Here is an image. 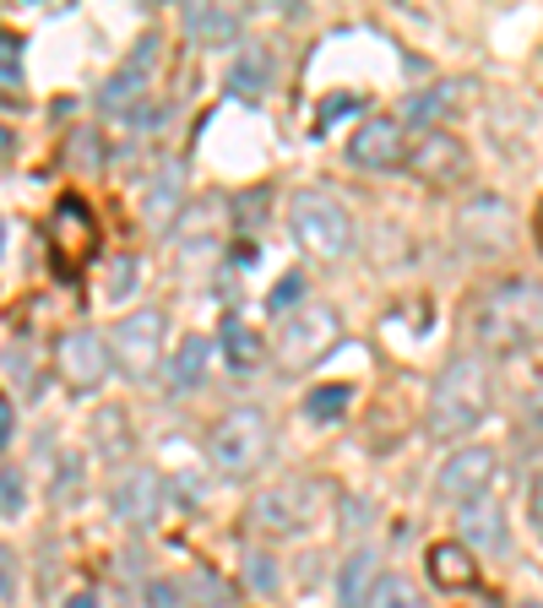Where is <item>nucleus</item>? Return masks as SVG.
Returning a JSON list of instances; mask_svg holds the SVG:
<instances>
[{"instance_id": "nucleus-23", "label": "nucleus", "mask_w": 543, "mask_h": 608, "mask_svg": "<svg viewBox=\"0 0 543 608\" xmlns=\"http://www.w3.org/2000/svg\"><path fill=\"white\" fill-rule=\"evenodd\" d=\"M462 527H467V543H478V549H506V516L495 511V505H467L462 511ZM462 543V549H467Z\"/></svg>"}, {"instance_id": "nucleus-6", "label": "nucleus", "mask_w": 543, "mask_h": 608, "mask_svg": "<svg viewBox=\"0 0 543 608\" xmlns=\"http://www.w3.org/2000/svg\"><path fill=\"white\" fill-rule=\"evenodd\" d=\"M44 239H49V256H55L60 278H77V272L88 267L93 245H99V223H93L88 201H82V196H60V201H55V212H49Z\"/></svg>"}, {"instance_id": "nucleus-8", "label": "nucleus", "mask_w": 543, "mask_h": 608, "mask_svg": "<svg viewBox=\"0 0 543 608\" xmlns=\"http://www.w3.org/2000/svg\"><path fill=\"white\" fill-rule=\"evenodd\" d=\"M158 342H163V309H131L126 320H115L104 348L120 353V370L131 381H147L158 370Z\"/></svg>"}, {"instance_id": "nucleus-24", "label": "nucleus", "mask_w": 543, "mask_h": 608, "mask_svg": "<svg viewBox=\"0 0 543 608\" xmlns=\"http://www.w3.org/2000/svg\"><path fill=\"white\" fill-rule=\"evenodd\" d=\"M348 402H354L348 386H315V391L304 397V419H310V424H337V419L348 413Z\"/></svg>"}, {"instance_id": "nucleus-28", "label": "nucleus", "mask_w": 543, "mask_h": 608, "mask_svg": "<svg viewBox=\"0 0 543 608\" xmlns=\"http://www.w3.org/2000/svg\"><path fill=\"white\" fill-rule=\"evenodd\" d=\"M359 109H365V98H359V93H332V98L321 104V115H315V137H326L343 115H359Z\"/></svg>"}, {"instance_id": "nucleus-26", "label": "nucleus", "mask_w": 543, "mask_h": 608, "mask_svg": "<svg viewBox=\"0 0 543 608\" xmlns=\"http://www.w3.org/2000/svg\"><path fill=\"white\" fill-rule=\"evenodd\" d=\"M376 608H424V598L407 576H381L376 582Z\"/></svg>"}, {"instance_id": "nucleus-38", "label": "nucleus", "mask_w": 543, "mask_h": 608, "mask_svg": "<svg viewBox=\"0 0 543 608\" xmlns=\"http://www.w3.org/2000/svg\"><path fill=\"white\" fill-rule=\"evenodd\" d=\"M5 435H11V402L0 397V446H5Z\"/></svg>"}, {"instance_id": "nucleus-35", "label": "nucleus", "mask_w": 543, "mask_h": 608, "mask_svg": "<svg viewBox=\"0 0 543 608\" xmlns=\"http://www.w3.org/2000/svg\"><path fill=\"white\" fill-rule=\"evenodd\" d=\"M147 608H185V587H174V582H152V587H147Z\"/></svg>"}, {"instance_id": "nucleus-40", "label": "nucleus", "mask_w": 543, "mask_h": 608, "mask_svg": "<svg viewBox=\"0 0 543 608\" xmlns=\"http://www.w3.org/2000/svg\"><path fill=\"white\" fill-rule=\"evenodd\" d=\"M0 157H11V131L0 126Z\"/></svg>"}, {"instance_id": "nucleus-27", "label": "nucleus", "mask_w": 543, "mask_h": 608, "mask_svg": "<svg viewBox=\"0 0 543 608\" xmlns=\"http://www.w3.org/2000/svg\"><path fill=\"white\" fill-rule=\"evenodd\" d=\"M66 163H71V168H88V174L104 168V142H99V131H77L71 148H66Z\"/></svg>"}, {"instance_id": "nucleus-34", "label": "nucleus", "mask_w": 543, "mask_h": 608, "mask_svg": "<svg viewBox=\"0 0 543 608\" xmlns=\"http://www.w3.org/2000/svg\"><path fill=\"white\" fill-rule=\"evenodd\" d=\"M190 593H196L207 608H234L229 587H223V582H212V576H196V582H190Z\"/></svg>"}, {"instance_id": "nucleus-31", "label": "nucleus", "mask_w": 543, "mask_h": 608, "mask_svg": "<svg viewBox=\"0 0 543 608\" xmlns=\"http://www.w3.org/2000/svg\"><path fill=\"white\" fill-rule=\"evenodd\" d=\"M299 300H304V278H299V272H288V278L267 294V309H272V315H288Z\"/></svg>"}, {"instance_id": "nucleus-32", "label": "nucleus", "mask_w": 543, "mask_h": 608, "mask_svg": "<svg viewBox=\"0 0 543 608\" xmlns=\"http://www.w3.org/2000/svg\"><path fill=\"white\" fill-rule=\"evenodd\" d=\"M27 505V489H22V472L0 467V516H16Z\"/></svg>"}, {"instance_id": "nucleus-16", "label": "nucleus", "mask_w": 543, "mask_h": 608, "mask_svg": "<svg viewBox=\"0 0 543 608\" xmlns=\"http://www.w3.org/2000/svg\"><path fill=\"white\" fill-rule=\"evenodd\" d=\"M180 196H185V163H163V168L152 174V185H147V201H141L147 229H169Z\"/></svg>"}, {"instance_id": "nucleus-9", "label": "nucleus", "mask_w": 543, "mask_h": 608, "mask_svg": "<svg viewBox=\"0 0 543 608\" xmlns=\"http://www.w3.org/2000/svg\"><path fill=\"white\" fill-rule=\"evenodd\" d=\"M109 364H115V359H109L104 337H99V331H88V326L66 331V337H60V348H55V370H60V381H66L71 391H93V386H104Z\"/></svg>"}, {"instance_id": "nucleus-5", "label": "nucleus", "mask_w": 543, "mask_h": 608, "mask_svg": "<svg viewBox=\"0 0 543 608\" xmlns=\"http://www.w3.org/2000/svg\"><path fill=\"white\" fill-rule=\"evenodd\" d=\"M343 337V320L332 304H299L282 315V337H277V353L288 370H304V364H321Z\"/></svg>"}, {"instance_id": "nucleus-13", "label": "nucleus", "mask_w": 543, "mask_h": 608, "mask_svg": "<svg viewBox=\"0 0 543 608\" xmlns=\"http://www.w3.org/2000/svg\"><path fill=\"white\" fill-rule=\"evenodd\" d=\"M462 239L478 245V250H500V245H511V239H517V218H511V207L495 201V196L467 201V207H462Z\"/></svg>"}, {"instance_id": "nucleus-7", "label": "nucleus", "mask_w": 543, "mask_h": 608, "mask_svg": "<svg viewBox=\"0 0 543 608\" xmlns=\"http://www.w3.org/2000/svg\"><path fill=\"white\" fill-rule=\"evenodd\" d=\"M152 66H158V33H147V38L131 49V60L99 87V115H109V120H131L136 109H141V98H147Z\"/></svg>"}, {"instance_id": "nucleus-3", "label": "nucleus", "mask_w": 543, "mask_h": 608, "mask_svg": "<svg viewBox=\"0 0 543 608\" xmlns=\"http://www.w3.org/2000/svg\"><path fill=\"white\" fill-rule=\"evenodd\" d=\"M288 223H293V245L315 261H343L354 250V218L326 190H299L288 207Z\"/></svg>"}, {"instance_id": "nucleus-33", "label": "nucleus", "mask_w": 543, "mask_h": 608, "mask_svg": "<svg viewBox=\"0 0 543 608\" xmlns=\"http://www.w3.org/2000/svg\"><path fill=\"white\" fill-rule=\"evenodd\" d=\"M136 267H141L136 256H126V261H115V272H109V300H126V294H131V289H136V278H141Z\"/></svg>"}, {"instance_id": "nucleus-22", "label": "nucleus", "mask_w": 543, "mask_h": 608, "mask_svg": "<svg viewBox=\"0 0 543 608\" xmlns=\"http://www.w3.org/2000/svg\"><path fill=\"white\" fill-rule=\"evenodd\" d=\"M370 582H376V554H370V549L348 554V565H343V576H337V604L370 608Z\"/></svg>"}, {"instance_id": "nucleus-10", "label": "nucleus", "mask_w": 543, "mask_h": 608, "mask_svg": "<svg viewBox=\"0 0 543 608\" xmlns=\"http://www.w3.org/2000/svg\"><path fill=\"white\" fill-rule=\"evenodd\" d=\"M315 500H321V483H277L251 505V522L272 538H288L315 516Z\"/></svg>"}, {"instance_id": "nucleus-36", "label": "nucleus", "mask_w": 543, "mask_h": 608, "mask_svg": "<svg viewBox=\"0 0 543 608\" xmlns=\"http://www.w3.org/2000/svg\"><path fill=\"white\" fill-rule=\"evenodd\" d=\"M256 212H267V190L240 196V229H256Z\"/></svg>"}, {"instance_id": "nucleus-12", "label": "nucleus", "mask_w": 543, "mask_h": 608, "mask_svg": "<svg viewBox=\"0 0 543 608\" xmlns=\"http://www.w3.org/2000/svg\"><path fill=\"white\" fill-rule=\"evenodd\" d=\"M403 157H407V131L397 115L365 120L359 137L348 142V163H359V168H397Z\"/></svg>"}, {"instance_id": "nucleus-30", "label": "nucleus", "mask_w": 543, "mask_h": 608, "mask_svg": "<svg viewBox=\"0 0 543 608\" xmlns=\"http://www.w3.org/2000/svg\"><path fill=\"white\" fill-rule=\"evenodd\" d=\"M451 98H457V87H435V93H424V98L407 104V120H440L451 109Z\"/></svg>"}, {"instance_id": "nucleus-17", "label": "nucleus", "mask_w": 543, "mask_h": 608, "mask_svg": "<svg viewBox=\"0 0 543 608\" xmlns=\"http://www.w3.org/2000/svg\"><path fill=\"white\" fill-rule=\"evenodd\" d=\"M424 565H429L435 587H446V593H462V587H473V576H478L473 549H462V543H429Z\"/></svg>"}, {"instance_id": "nucleus-19", "label": "nucleus", "mask_w": 543, "mask_h": 608, "mask_svg": "<svg viewBox=\"0 0 543 608\" xmlns=\"http://www.w3.org/2000/svg\"><path fill=\"white\" fill-rule=\"evenodd\" d=\"M218 353H223L234 370H251V364L262 359V337L245 326V315H234V309H229V315L218 320Z\"/></svg>"}, {"instance_id": "nucleus-18", "label": "nucleus", "mask_w": 543, "mask_h": 608, "mask_svg": "<svg viewBox=\"0 0 543 608\" xmlns=\"http://www.w3.org/2000/svg\"><path fill=\"white\" fill-rule=\"evenodd\" d=\"M272 77H277V66H272L267 49H245V55L234 60V71H229V93L245 98V104H256L272 87Z\"/></svg>"}, {"instance_id": "nucleus-2", "label": "nucleus", "mask_w": 543, "mask_h": 608, "mask_svg": "<svg viewBox=\"0 0 543 608\" xmlns=\"http://www.w3.org/2000/svg\"><path fill=\"white\" fill-rule=\"evenodd\" d=\"M478 342L506 359L539 342V283L533 278H511L478 304Z\"/></svg>"}, {"instance_id": "nucleus-25", "label": "nucleus", "mask_w": 543, "mask_h": 608, "mask_svg": "<svg viewBox=\"0 0 543 608\" xmlns=\"http://www.w3.org/2000/svg\"><path fill=\"white\" fill-rule=\"evenodd\" d=\"M0 98L22 104V38L0 33Z\"/></svg>"}, {"instance_id": "nucleus-41", "label": "nucleus", "mask_w": 543, "mask_h": 608, "mask_svg": "<svg viewBox=\"0 0 543 608\" xmlns=\"http://www.w3.org/2000/svg\"><path fill=\"white\" fill-rule=\"evenodd\" d=\"M0 250H5V223H0Z\"/></svg>"}, {"instance_id": "nucleus-20", "label": "nucleus", "mask_w": 543, "mask_h": 608, "mask_svg": "<svg viewBox=\"0 0 543 608\" xmlns=\"http://www.w3.org/2000/svg\"><path fill=\"white\" fill-rule=\"evenodd\" d=\"M407 163L424 174V179H451L457 168H462V148L451 142V137H440V131H429L418 152H407Z\"/></svg>"}, {"instance_id": "nucleus-1", "label": "nucleus", "mask_w": 543, "mask_h": 608, "mask_svg": "<svg viewBox=\"0 0 543 608\" xmlns=\"http://www.w3.org/2000/svg\"><path fill=\"white\" fill-rule=\"evenodd\" d=\"M484 413H489V370H484V359L462 353L440 370V381L429 391V435L457 441V435L478 430Z\"/></svg>"}, {"instance_id": "nucleus-15", "label": "nucleus", "mask_w": 543, "mask_h": 608, "mask_svg": "<svg viewBox=\"0 0 543 608\" xmlns=\"http://www.w3.org/2000/svg\"><path fill=\"white\" fill-rule=\"evenodd\" d=\"M180 22L196 49H229L240 38V11H229V5H185Z\"/></svg>"}, {"instance_id": "nucleus-14", "label": "nucleus", "mask_w": 543, "mask_h": 608, "mask_svg": "<svg viewBox=\"0 0 543 608\" xmlns=\"http://www.w3.org/2000/svg\"><path fill=\"white\" fill-rule=\"evenodd\" d=\"M158 511H163V483L152 478V472H126L120 483H115V516L136 527V533H147L152 522H158Z\"/></svg>"}, {"instance_id": "nucleus-42", "label": "nucleus", "mask_w": 543, "mask_h": 608, "mask_svg": "<svg viewBox=\"0 0 543 608\" xmlns=\"http://www.w3.org/2000/svg\"><path fill=\"white\" fill-rule=\"evenodd\" d=\"M528 608H539V604H528Z\"/></svg>"}, {"instance_id": "nucleus-21", "label": "nucleus", "mask_w": 543, "mask_h": 608, "mask_svg": "<svg viewBox=\"0 0 543 608\" xmlns=\"http://www.w3.org/2000/svg\"><path fill=\"white\" fill-rule=\"evenodd\" d=\"M207 364H212V342L207 337H185L180 353H174V364H169V386L174 391H196L201 375H207Z\"/></svg>"}, {"instance_id": "nucleus-39", "label": "nucleus", "mask_w": 543, "mask_h": 608, "mask_svg": "<svg viewBox=\"0 0 543 608\" xmlns=\"http://www.w3.org/2000/svg\"><path fill=\"white\" fill-rule=\"evenodd\" d=\"M66 608H99V593H77V598H71Z\"/></svg>"}, {"instance_id": "nucleus-37", "label": "nucleus", "mask_w": 543, "mask_h": 608, "mask_svg": "<svg viewBox=\"0 0 543 608\" xmlns=\"http://www.w3.org/2000/svg\"><path fill=\"white\" fill-rule=\"evenodd\" d=\"M16 593V560H11V549H0V598H11Z\"/></svg>"}, {"instance_id": "nucleus-11", "label": "nucleus", "mask_w": 543, "mask_h": 608, "mask_svg": "<svg viewBox=\"0 0 543 608\" xmlns=\"http://www.w3.org/2000/svg\"><path fill=\"white\" fill-rule=\"evenodd\" d=\"M489 478H495V452L489 446H467V452H457L435 472V494L451 500V505H467V500H478L489 489Z\"/></svg>"}, {"instance_id": "nucleus-29", "label": "nucleus", "mask_w": 543, "mask_h": 608, "mask_svg": "<svg viewBox=\"0 0 543 608\" xmlns=\"http://www.w3.org/2000/svg\"><path fill=\"white\" fill-rule=\"evenodd\" d=\"M245 582H251V593L277 598V565H272V554H245Z\"/></svg>"}, {"instance_id": "nucleus-4", "label": "nucleus", "mask_w": 543, "mask_h": 608, "mask_svg": "<svg viewBox=\"0 0 543 608\" xmlns=\"http://www.w3.org/2000/svg\"><path fill=\"white\" fill-rule=\"evenodd\" d=\"M267 452H272V424L256 408H234L229 419H218V430L207 441V456H212V467L223 478H251L267 461Z\"/></svg>"}]
</instances>
